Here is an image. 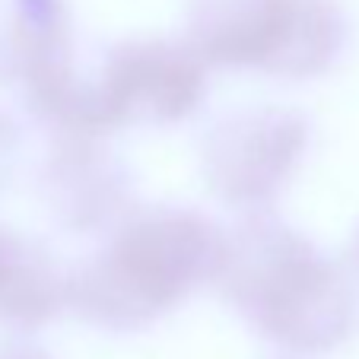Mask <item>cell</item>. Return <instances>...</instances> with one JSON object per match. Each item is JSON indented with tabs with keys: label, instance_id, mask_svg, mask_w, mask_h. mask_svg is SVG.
<instances>
[{
	"label": "cell",
	"instance_id": "cell-9",
	"mask_svg": "<svg viewBox=\"0 0 359 359\" xmlns=\"http://www.w3.org/2000/svg\"><path fill=\"white\" fill-rule=\"evenodd\" d=\"M22 153V130L7 111H0V191H7L20 169Z\"/></svg>",
	"mask_w": 359,
	"mask_h": 359
},
{
	"label": "cell",
	"instance_id": "cell-6",
	"mask_svg": "<svg viewBox=\"0 0 359 359\" xmlns=\"http://www.w3.org/2000/svg\"><path fill=\"white\" fill-rule=\"evenodd\" d=\"M0 86L48 130L74 124L80 70L67 0H0Z\"/></svg>",
	"mask_w": 359,
	"mask_h": 359
},
{
	"label": "cell",
	"instance_id": "cell-8",
	"mask_svg": "<svg viewBox=\"0 0 359 359\" xmlns=\"http://www.w3.org/2000/svg\"><path fill=\"white\" fill-rule=\"evenodd\" d=\"M67 309V271L32 236L0 223V327L41 331Z\"/></svg>",
	"mask_w": 359,
	"mask_h": 359
},
{
	"label": "cell",
	"instance_id": "cell-7",
	"mask_svg": "<svg viewBox=\"0 0 359 359\" xmlns=\"http://www.w3.org/2000/svg\"><path fill=\"white\" fill-rule=\"evenodd\" d=\"M57 140L39 175L41 203L51 219L76 236H102L134 207L124 163L102 147L99 134L55 130Z\"/></svg>",
	"mask_w": 359,
	"mask_h": 359
},
{
	"label": "cell",
	"instance_id": "cell-3",
	"mask_svg": "<svg viewBox=\"0 0 359 359\" xmlns=\"http://www.w3.org/2000/svg\"><path fill=\"white\" fill-rule=\"evenodd\" d=\"M184 41L207 67L315 80L346 55L350 20L340 0H191Z\"/></svg>",
	"mask_w": 359,
	"mask_h": 359
},
{
	"label": "cell",
	"instance_id": "cell-2",
	"mask_svg": "<svg viewBox=\"0 0 359 359\" xmlns=\"http://www.w3.org/2000/svg\"><path fill=\"white\" fill-rule=\"evenodd\" d=\"M67 271V309L89 327L134 334L217 280L226 229L191 207H130Z\"/></svg>",
	"mask_w": 359,
	"mask_h": 359
},
{
	"label": "cell",
	"instance_id": "cell-1",
	"mask_svg": "<svg viewBox=\"0 0 359 359\" xmlns=\"http://www.w3.org/2000/svg\"><path fill=\"white\" fill-rule=\"evenodd\" d=\"M213 286L258 337L296 356L337 350L359 325V292L346 264L273 210L245 213L226 229Z\"/></svg>",
	"mask_w": 359,
	"mask_h": 359
},
{
	"label": "cell",
	"instance_id": "cell-4",
	"mask_svg": "<svg viewBox=\"0 0 359 359\" xmlns=\"http://www.w3.org/2000/svg\"><path fill=\"white\" fill-rule=\"evenodd\" d=\"M207 70L184 39H124L93 74L80 70L70 130L105 137L121 128L182 124L207 99Z\"/></svg>",
	"mask_w": 359,
	"mask_h": 359
},
{
	"label": "cell",
	"instance_id": "cell-10",
	"mask_svg": "<svg viewBox=\"0 0 359 359\" xmlns=\"http://www.w3.org/2000/svg\"><path fill=\"white\" fill-rule=\"evenodd\" d=\"M0 359H51L45 350L32 344H22V340H13V344H4L0 346Z\"/></svg>",
	"mask_w": 359,
	"mask_h": 359
},
{
	"label": "cell",
	"instance_id": "cell-5",
	"mask_svg": "<svg viewBox=\"0 0 359 359\" xmlns=\"http://www.w3.org/2000/svg\"><path fill=\"white\" fill-rule=\"evenodd\" d=\"M312 147V124L286 105H245L201 140L203 184L236 213L273 210Z\"/></svg>",
	"mask_w": 359,
	"mask_h": 359
},
{
	"label": "cell",
	"instance_id": "cell-11",
	"mask_svg": "<svg viewBox=\"0 0 359 359\" xmlns=\"http://www.w3.org/2000/svg\"><path fill=\"white\" fill-rule=\"evenodd\" d=\"M344 264H346V271H350V277L359 283V226H356V232H353L350 245H346V258H344Z\"/></svg>",
	"mask_w": 359,
	"mask_h": 359
}]
</instances>
